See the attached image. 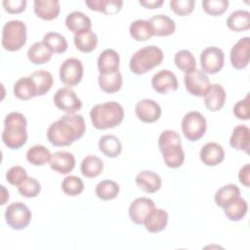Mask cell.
Instances as JSON below:
<instances>
[{
    "label": "cell",
    "mask_w": 250,
    "mask_h": 250,
    "mask_svg": "<svg viewBox=\"0 0 250 250\" xmlns=\"http://www.w3.org/2000/svg\"><path fill=\"white\" fill-rule=\"evenodd\" d=\"M168 223V213L163 209L154 208L144 222L148 232L156 233L163 230Z\"/></svg>",
    "instance_id": "obj_25"
},
{
    "label": "cell",
    "mask_w": 250,
    "mask_h": 250,
    "mask_svg": "<svg viewBox=\"0 0 250 250\" xmlns=\"http://www.w3.org/2000/svg\"><path fill=\"white\" fill-rule=\"evenodd\" d=\"M29 77L31 78L36 96H43L47 92H49L53 86V76L52 74L47 70H36L32 72Z\"/></svg>",
    "instance_id": "obj_27"
},
{
    "label": "cell",
    "mask_w": 250,
    "mask_h": 250,
    "mask_svg": "<svg viewBox=\"0 0 250 250\" xmlns=\"http://www.w3.org/2000/svg\"><path fill=\"white\" fill-rule=\"evenodd\" d=\"M199 157L206 166H216L224 161L225 151L221 145L211 142L202 146Z\"/></svg>",
    "instance_id": "obj_18"
},
{
    "label": "cell",
    "mask_w": 250,
    "mask_h": 250,
    "mask_svg": "<svg viewBox=\"0 0 250 250\" xmlns=\"http://www.w3.org/2000/svg\"><path fill=\"white\" fill-rule=\"evenodd\" d=\"M85 4L92 11L101 12L105 15H114L121 10L123 2L117 0H86Z\"/></svg>",
    "instance_id": "obj_31"
},
{
    "label": "cell",
    "mask_w": 250,
    "mask_h": 250,
    "mask_svg": "<svg viewBox=\"0 0 250 250\" xmlns=\"http://www.w3.org/2000/svg\"><path fill=\"white\" fill-rule=\"evenodd\" d=\"M139 3L146 9H157L163 4V0H146L139 1Z\"/></svg>",
    "instance_id": "obj_51"
},
{
    "label": "cell",
    "mask_w": 250,
    "mask_h": 250,
    "mask_svg": "<svg viewBox=\"0 0 250 250\" xmlns=\"http://www.w3.org/2000/svg\"><path fill=\"white\" fill-rule=\"evenodd\" d=\"M26 42V26L21 21H7L2 30V46L10 52L19 51Z\"/></svg>",
    "instance_id": "obj_6"
},
{
    "label": "cell",
    "mask_w": 250,
    "mask_h": 250,
    "mask_svg": "<svg viewBox=\"0 0 250 250\" xmlns=\"http://www.w3.org/2000/svg\"><path fill=\"white\" fill-rule=\"evenodd\" d=\"M148 21L154 36H169L175 32V21L166 15H155Z\"/></svg>",
    "instance_id": "obj_23"
},
{
    "label": "cell",
    "mask_w": 250,
    "mask_h": 250,
    "mask_svg": "<svg viewBox=\"0 0 250 250\" xmlns=\"http://www.w3.org/2000/svg\"><path fill=\"white\" fill-rule=\"evenodd\" d=\"M100 150L107 157H117L122 151V145L114 135H104L99 141Z\"/></svg>",
    "instance_id": "obj_33"
},
{
    "label": "cell",
    "mask_w": 250,
    "mask_h": 250,
    "mask_svg": "<svg viewBox=\"0 0 250 250\" xmlns=\"http://www.w3.org/2000/svg\"><path fill=\"white\" fill-rule=\"evenodd\" d=\"M225 215L229 221L238 222L244 218L248 210V204L245 199L240 196L236 197L229 203H228L225 207H223Z\"/></svg>",
    "instance_id": "obj_28"
},
{
    "label": "cell",
    "mask_w": 250,
    "mask_h": 250,
    "mask_svg": "<svg viewBox=\"0 0 250 250\" xmlns=\"http://www.w3.org/2000/svg\"><path fill=\"white\" fill-rule=\"evenodd\" d=\"M81 173L86 178L98 177L104 170V163L97 155H87L81 162Z\"/></svg>",
    "instance_id": "obj_36"
},
{
    "label": "cell",
    "mask_w": 250,
    "mask_h": 250,
    "mask_svg": "<svg viewBox=\"0 0 250 250\" xmlns=\"http://www.w3.org/2000/svg\"><path fill=\"white\" fill-rule=\"evenodd\" d=\"M137 117L145 123H153L157 121L161 115L160 105L153 100L144 99L135 106Z\"/></svg>",
    "instance_id": "obj_16"
},
{
    "label": "cell",
    "mask_w": 250,
    "mask_h": 250,
    "mask_svg": "<svg viewBox=\"0 0 250 250\" xmlns=\"http://www.w3.org/2000/svg\"><path fill=\"white\" fill-rule=\"evenodd\" d=\"M65 25L74 34L91 30L92 28V22L90 18L79 11H74L66 16Z\"/></svg>",
    "instance_id": "obj_24"
},
{
    "label": "cell",
    "mask_w": 250,
    "mask_h": 250,
    "mask_svg": "<svg viewBox=\"0 0 250 250\" xmlns=\"http://www.w3.org/2000/svg\"><path fill=\"white\" fill-rule=\"evenodd\" d=\"M96 195L102 200L114 199L119 193V186L110 180H104L100 182L96 186Z\"/></svg>",
    "instance_id": "obj_42"
},
{
    "label": "cell",
    "mask_w": 250,
    "mask_h": 250,
    "mask_svg": "<svg viewBox=\"0 0 250 250\" xmlns=\"http://www.w3.org/2000/svg\"><path fill=\"white\" fill-rule=\"evenodd\" d=\"M35 15L44 21H53L60 14V3L57 0H35L33 4Z\"/></svg>",
    "instance_id": "obj_22"
},
{
    "label": "cell",
    "mask_w": 250,
    "mask_h": 250,
    "mask_svg": "<svg viewBox=\"0 0 250 250\" xmlns=\"http://www.w3.org/2000/svg\"><path fill=\"white\" fill-rule=\"evenodd\" d=\"M85 130L86 125L82 115L65 114L49 126L47 138L55 146H67L80 139Z\"/></svg>",
    "instance_id": "obj_1"
},
{
    "label": "cell",
    "mask_w": 250,
    "mask_h": 250,
    "mask_svg": "<svg viewBox=\"0 0 250 250\" xmlns=\"http://www.w3.org/2000/svg\"><path fill=\"white\" fill-rule=\"evenodd\" d=\"M229 7L228 0H204L202 2V8L206 14L211 16L223 15Z\"/></svg>",
    "instance_id": "obj_45"
},
{
    "label": "cell",
    "mask_w": 250,
    "mask_h": 250,
    "mask_svg": "<svg viewBox=\"0 0 250 250\" xmlns=\"http://www.w3.org/2000/svg\"><path fill=\"white\" fill-rule=\"evenodd\" d=\"M174 62L176 66L185 73L192 72L196 69V61L188 50H181L175 54Z\"/></svg>",
    "instance_id": "obj_40"
},
{
    "label": "cell",
    "mask_w": 250,
    "mask_h": 250,
    "mask_svg": "<svg viewBox=\"0 0 250 250\" xmlns=\"http://www.w3.org/2000/svg\"><path fill=\"white\" fill-rule=\"evenodd\" d=\"M75 47L83 53L93 52L98 44V37L92 30L83 31L74 35L73 38Z\"/></svg>",
    "instance_id": "obj_35"
},
{
    "label": "cell",
    "mask_w": 250,
    "mask_h": 250,
    "mask_svg": "<svg viewBox=\"0 0 250 250\" xmlns=\"http://www.w3.org/2000/svg\"><path fill=\"white\" fill-rule=\"evenodd\" d=\"M184 81L187 91L195 97H203L210 86L207 74L201 69H195L192 72L186 73Z\"/></svg>",
    "instance_id": "obj_12"
},
{
    "label": "cell",
    "mask_w": 250,
    "mask_h": 250,
    "mask_svg": "<svg viewBox=\"0 0 250 250\" xmlns=\"http://www.w3.org/2000/svg\"><path fill=\"white\" fill-rule=\"evenodd\" d=\"M238 196H240L239 188L234 184H229L217 190L214 199L216 205L223 208Z\"/></svg>",
    "instance_id": "obj_37"
},
{
    "label": "cell",
    "mask_w": 250,
    "mask_h": 250,
    "mask_svg": "<svg viewBox=\"0 0 250 250\" xmlns=\"http://www.w3.org/2000/svg\"><path fill=\"white\" fill-rule=\"evenodd\" d=\"M26 119L20 112H11L4 119L2 141L11 149L21 148L27 141Z\"/></svg>",
    "instance_id": "obj_3"
},
{
    "label": "cell",
    "mask_w": 250,
    "mask_h": 250,
    "mask_svg": "<svg viewBox=\"0 0 250 250\" xmlns=\"http://www.w3.org/2000/svg\"><path fill=\"white\" fill-rule=\"evenodd\" d=\"M3 7L9 14H20L25 10V0H5L3 1Z\"/></svg>",
    "instance_id": "obj_49"
},
{
    "label": "cell",
    "mask_w": 250,
    "mask_h": 250,
    "mask_svg": "<svg viewBox=\"0 0 250 250\" xmlns=\"http://www.w3.org/2000/svg\"><path fill=\"white\" fill-rule=\"evenodd\" d=\"M229 145L237 150H244L248 153L250 145L249 128L245 125H237L234 127L229 139Z\"/></svg>",
    "instance_id": "obj_26"
},
{
    "label": "cell",
    "mask_w": 250,
    "mask_h": 250,
    "mask_svg": "<svg viewBox=\"0 0 250 250\" xmlns=\"http://www.w3.org/2000/svg\"><path fill=\"white\" fill-rule=\"evenodd\" d=\"M51 50L42 42L33 43L27 51L28 60L34 64H43L49 62L52 58Z\"/></svg>",
    "instance_id": "obj_32"
},
{
    "label": "cell",
    "mask_w": 250,
    "mask_h": 250,
    "mask_svg": "<svg viewBox=\"0 0 250 250\" xmlns=\"http://www.w3.org/2000/svg\"><path fill=\"white\" fill-rule=\"evenodd\" d=\"M163 61L162 50L154 45L138 50L130 59L129 66L133 73L145 74L159 65Z\"/></svg>",
    "instance_id": "obj_5"
},
{
    "label": "cell",
    "mask_w": 250,
    "mask_h": 250,
    "mask_svg": "<svg viewBox=\"0 0 250 250\" xmlns=\"http://www.w3.org/2000/svg\"><path fill=\"white\" fill-rule=\"evenodd\" d=\"M90 118L96 129L105 130L121 124L124 118V110L117 102L99 104L92 107Z\"/></svg>",
    "instance_id": "obj_2"
},
{
    "label": "cell",
    "mask_w": 250,
    "mask_h": 250,
    "mask_svg": "<svg viewBox=\"0 0 250 250\" xmlns=\"http://www.w3.org/2000/svg\"><path fill=\"white\" fill-rule=\"evenodd\" d=\"M201 70L205 73L215 74L219 72L225 64V55L218 47H208L200 55Z\"/></svg>",
    "instance_id": "obj_10"
},
{
    "label": "cell",
    "mask_w": 250,
    "mask_h": 250,
    "mask_svg": "<svg viewBox=\"0 0 250 250\" xmlns=\"http://www.w3.org/2000/svg\"><path fill=\"white\" fill-rule=\"evenodd\" d=\"M207 128L205 117L198 111L188 112L182 120V131L186 139L190 142L200 140Z\"/></svg>",
    "instance_id": "obj_7"
},
{
    "label": "cell",
    "mask_w": 250,
    "mask_h": 250,
    "mask_svg": "<svg viewBox=\"0 0 250 250\" xmlns=\"http://www.w3.org/2000/svg\"><path fill=\"white\" fill-rule=\"evenodd\" d=\"M129 32L136 41H146L153 36V31L148 21L137 20L130 24Z\"/></svg>",
    "instance_id": "obj_34"
},
{
    "label": "cell",
    "mask_w": 250,
    "mask_h": 250,
    "mask_svg": "<svg viewBox=\"0 0 250 250\" xmlns=\"http://www.w3.org/2000/svg\"><path fill=\"white\" fill-rule=\"evenodd\" d=\"M52 170L60 174H68L75 166V158L68 151H56L49 161Z\"/></svg>",
    "instance_id": "obj_19"
},
{
    "label": "cell",
    "mask_w": 250,
    "mask_h": 250,
    "mask_svg": "<svg viewBox=\"0 0 250 250\" xmlns=\"http://www.w3.org/2000/svg\"><path fill=\"white\" fill-rule=\"evenodd\" d=\"M14 95L16 98L22 101H27L33 97H36L35 88L29 76L21 77L15 83Z\"/></svg>",
    "instance_id": "obj_38"
},
{
    "label": "cell",
    "mask_w": 250,
    "mask_h": 250,
    "mask_svg": "<svg viewBox=\"0 0 250 250\" xmlns=\"http://www.w3.org/2000/svg\"><path fill=\"white\" fill-rule=\"evenodd\" d=\"M136 185L145 192L146 193H154L158 191L161 188V178L158 174L145 170L140 172L135 179Z\"/></svg>",
    "instance_id": "obj_20"
},
{
    "label": "cell",
    "mask_w": 250,
    "mask_h": 250,
    "mask_svg": "<svg viewBox=\"0 0 250 250\" xmlns=\"http://www.w3.org/2000/svg\"><path fill=\"white\" fill-rule=\"evenodd\" d=\"M227 25L236 32L248 30L250 28V13L245 10L232 12L227 20Z\"/></svg>",
    "instance_id": "obj_29"
},
{
    "label": "cell",
    "mask_w": 250,
    "mask_h": 250,
    "mask_svg": "<svg viewBox=\"0 0 250 250\" xmlns=\"http://www.w3.org/2000/svg\"><path fill=\"white\" fill-rule=\"evenodd\" d=\"M238 179H239V182L244 185L245 187H249L250 185V165L249 164H245L240 170H239V173H238Z\"/></svg>",
    "instance_id": "obj_50"
},
{
    "label": "cell",
    "mask_w": 250,
    "mask_h": 250,
    "mask_svg": "<svg viewBox=\"0 0 250 250\" xmlns=\"http://www.w3.org/2000/svg\"><path fill=\"white\" fill-rule=\"evenodd\" d=\"M99 86L104 93L113 94L118 92L122 86V74L118 71L109 74H100L98 77Z\"/></svg>",
    "instance_id": "obj_30"
},
{
    "label": "cell",
    "mask_w": 250,
    "mask_h": 250,
    "mask_svg": "<svg viewBox=\"0 0 250 250\" xmlns=\"http://www.w3.org/2000/svg\"><path fill=\"white\" fill-rule=\"evenodd\" d=\"M158 147L163 155L166 166L179 168L183 165L185 153L182 148L181 137L176 131H163L158 138Z\"/></svg>",
    "instance_id": "obj_4"
},
{
    "label": "cell",
    "mask_w": 250,
    "mask_h": 250,
    "mask_svg": "<svg viewBox=\"0 0 250 250\" xmlns=\"http://www.w3.org/2000/svg\"><path fill=\"white\" fill-rule=\"evenodd\" d=\"M83 64L76 58H69L65 60L60 67L61 81L69 87L76 86L83 77Z\"/></svg>",
    "instance_id": "obj_9"
},
{
    "label": "cell",
    "mask_w": 250,
    "mask_h": 250,
    "mask_svg": "<svg viewBox=\"0 0 250 250\" xmlns=\"http://www.w3.org/2000/svg\"><path fill=\"white\" fill-rule=\"evenodd\" d=\"M50 150L41 145H36L31 146L26 152L27 161L34 166L45 165L51 159Z\"/></svg>",
    "instance_id": "obj_39"
},
{
    "label": "cell",
    "mask_w": 250,
    "mask_h": 250,
    "mask_svg": "<svg viewBox=\"0 0 250 250\" xmlns=\"http://www.w3.org/2000/svg\"><path fill=\"white\" fill-rule=\"evenodd\" d=\"M119 55L112 49H106L102 52L98 58V69L100 74H109L118 71L119 68Z\"/></svg>",
    "instance_id": "obj_21"
},
{
    "label": "cell",
    "mask_w": 250,
    "mask_h": 250,
    "mask_svg": "<svg viewBox=\"0 0 250 250\" xmlns=\"http://www.w3.org/2000/svg\"><path fill=\"white\" fill-rule=\"evenodd\" d=\"M18 190L21 195L24 197H36L41 190V186L36 179L27 177L20 186H18Z\"/></svg>",
    "instance_id": "obj_44"
},
{
    "label": "cell",
    "mask_w": 250,
    "mask_h": 250,
    "mask_svg": "<svg viewBox=\"0 0 250 250\" xmlns=\"http://www.w3.org/2000/svg\"><path fill=\"white\" fill-rule=\"evenodd\" d=\"M250 56V38L248 36L239 39L231 48L229 59L232 67L243 69L249 63Z\"/></svg>",
    "instance_id": "obj_13"
},
{
    "label": "cell",
    "mask_w": 250,
    "mask_h": 250,
    "mask_svg": "<svg viewBox=\"0 0 250 250\" xmlns=\"http://www.w3.org/2000/svg\"><path fill=\"white\" fill-rule=\"evenodd\" d=\"M195 2L193 0H172L170 1L171 10L178 16L184 17L189 15L194 9Z\"/></svg>",
    "instance_id": "obj_46"
},
{
    "label": "cell",
    "mask_w": 250,
    "mask_h": 250,
    "mask_svg": "<svg viewBox=\"0 0 250 250\" xmlns=\"http://www.w3.org/2000/svg\"><path fill=\"white\" fill-rule=\"evenodd\" d=\"M250 104H249V95L245 99L237 102L233 106L234 115L241 120H248L250 117Z\"/></svg>",
    "instance_id": "obj_48"
},
{
    "label": "cell",
    "mask_w": 250,
    "mask_h": 250,
    "mask_svg": "<svg viewBox=\"0 0 250 250\" xmlns=\"http://www.w3.org/2000/svg\"><path fill=\"white\" fill-rule=\"evenodd\" d=\"M226 91L220 84H210L204 95V104L210 111L220 110L226 102Z\"/></svg>",
    "instance_id": "obj_17"
},
{
    "label": "cell",
    "mask_w": 250,
    "mask_h": 250,
    "mask_svg": "<svg viewBox=\"0 0 250 250\" xmlns=\"http://www.w3.org/2000/svg\"><path fill=\"white\" fill-rule=\"evenodd\" d=\"M62 189L67 195L76 196L83 191L84 184L79 177L67 176L62 182Z\"/></svg>",
    "instance_id": "obj_43"
},
{
    "label": "cell",
    "mask_w": 250,
    "mask_h": 250,
    "mask_svg": "<svg viewBox=\"0 0 250 250\" xmlns=\"http://www.w3.org/2000/svg\"><path fill=\"white\" fill-rule=\"evenodd\" d=\"M26 178V171L21 166H13L6 173V180L12 186H20Z\"/></svg>",
    "instance_id": "obj_47"
},
{
    "label": "cell",
    "mask_w": 250,
    "mask_h": 250,
    "mask_svg": "<svg viewBox=\"0 0 250 250\" xmlns=\"http://www.w3.org/2000/svg\"><path fill=\"white\" fill-rule=\"evenodd\" d=\"M151 86L154 91L164 95L168 92L176 91L179 87V83L176 75L172 71L162 69L152 76Z\"/></svg>",
    "instance_id": "obj_15"
},
{
    "label": "cell",
    "mask_w": 250,
    "mask_h": 250,
    "mask_svg": "<svg viewBox=\"0 0 250 250\" xmlns=\"http://www.w3.org/2000/svg\"><path fill=\"white\" fill-rule=\"evenodd\" d=\"M53 100L56 106L67 114H73L82 107L81 100L78 99L75 92L68 87L59 89L55 93Z\"/></svg>",
    "instance_id": "obj_11"
},
{
    "label": "cell",
    "mask_w": 250,
    "mask_h": 250,
    "mask_svg": "<svg viewBox=\"0 0 250 250\" xmlns=\"http://www.w3.org/2000/svg\"><path fill=\"white\" fill-rule=\"evenodd\" d=\"M154 208L153 200L147 197H139L130 204L129 217L133 223L144 225L145 220Z\"/></svg>",
    "instance_id": "obj_14"
},
{
    "label": "cell",
    "mask_w": 250,
    "mask_h": 250,
    "mask_svg": "<svg viewBox=\"0 0 250 250\" xmlns=\"http://www.w3.org/2000/svg\"><path fill=\"white\" fill-rule=\"evenodd\" d=\"M43 42L52 53L62 54L67 49V41L61 33L48 32L43 37Z\"/></svg>",
    "instance_id": "obj_41"
},
{
    "label": "cell",
    "mask_w": 250,
    "mask_h": 250,
    "mask_svg": "<svg viewBox=\"0 0 250 250\" xmlns=\"http://www.w3.org/2000/svg\"><path fill=\"white\" fill-rule=\"evenodd\" d=\"M31 212L22 202L11 203L5 211V220L13 229L20 230L25 229L31 221Z\"/></svg>",
    "instance_id": "obj_8"
}]
</instances>
